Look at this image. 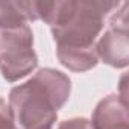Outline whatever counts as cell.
<instances>
[{"instance_id":"obj_6","label":"cell","mask_w":129,"mask_h":129,"mask_svg":"<svg viewBox=\"0 0 129 129\" xmlns=\"http://www.w3.org/2000/svg\"><path fill=\"white\" fill-rule=\"evenodd\" d=\"M56 56L59 62L66 69L84 73L94 69L99 62L96 47H69V46H56Z\"/></svg>"},{"instance_id":"obj_8","label":"cell","mask_w":129,"mask_h":129,"mask_svg":"<svg viewBox=\"0 0 129 129\" xmlns=\"http://www.w3.org/2000/svg\"><path fill=\"white\" fill-rule=\"evenodd\" d=\"M0 129H18L12 118L8 103L2 97H0Z\"/></svg>"},{"instance_id":"obj_9","label":"cell","mask_w":129,"mask_h":129,"mask_svg":"<svg viewBox=\"0 0 129 129\" xmlns=\"http://www.w3.org/2000/svg\"><path fill=\"white\" fill-rule=\"evenodd\" d=\"M58 129H91V124H90V120L84 117H73V118L61 121Z\"/></svg>"},{"instance_id":"obj_2","label":"cell","mask_w":129,"mask_h":129,"mask_svg":"<svg viewBox=\"0 0 129 129\" xmlns=\"http://www.w3.org/2000/svg\"><path fill=\"white\" fill-rule=\"evenodd\" d=\"M120 5L103 0L34 2V15L52 27L56 46L91 47L103 29L105 15Z\"/></svg>"},{"instance_id":"obj_3","label":"cell","mask_w":129,"mask_h":129,"mask_svg":"<svg viewBox=\"0 0 129 129\" xmlns=\"http://www.w3.org/2000/svg\"><path fill=\"white\" fill-rule=\"evenodd\" d=\"M38 66L34 34L29 24L0 29V73L8 82H17Z\"/></svg>"},{"instance_id":"obj_7","label":"cell","mask_w":129,"mask_h":129,"mask_svg":"<svg viewBox=\"0 0 129 129\" xmlns=\"http://www.w3.org/2000/svg\"><path fill=\"white\" fill-rule=\"evenodd\" d=\"M27 24L18 2H0V29Z\"/></svg>"},{"instance_id":"obj_1","label":"cell","mask_w":129,"mask_h":129,"mask_svg":"<svg viewBox=\"0 0 129 129\" xmlns=\"http://www.w3.org/2000/svg\"><path fill=\"white\" fill-rule=\"evenodd\" d=\"M72 82L67 75L55 69H41L29 81L9 93V109L21 129H52L58 109L67 103Z\"/></svg>"},{"instance_id":"obj_5","label":"cell","mask_w":129,"mask_h":129,"mask_svg":"<svg viewBox=\"0 0 129 129\" xmlns=\"http://www.w3.org/2000/svg\"><path fill=\"white\" fill-rule=\"evenodd\" d=\"M90 124L91 129H129L127 103L118 94H108L96 105Z\"/></svg>"},{"instance_id":"obj_4","label":"cell","mask_w":129,"mask_h":129,"mask_svg":"<svg viewBox=\"0 0 129 129\" xmlns=\"http://www.w3.org/2000/svg\"><path fill=\"white\" fill-rule=\"evenodd\" d=\"M127 3L114 12L108 30L94 44L97 58L114 69H126L129 64V32H127Z\"/></svg>"}]
</instances>
